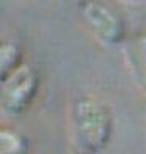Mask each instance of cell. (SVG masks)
<instances>
[{
    "mask_svg": "<svg viewBox=\"0 0 146 154\" xmlns=\"http://www.w3.org/2000/svg\"><path fill=\"white\" fill-rule=\"evenodd\" d=\"M27 138L14 128L0 130V154H23L27 151Z\"/></svg>",
    "mask_w": 146,
    "mask_h": 154,
    "instance_id": "cell-6",
    "label": "cell"
},
{
    "mask_svg": "<svg viewBox=\"0 0 146 154\" xmlns=\"http://www.w3.org/2000/svg\"><path fill=\"white\" fill-rule=\"evenodd\" d=\"M124 3H130V5H140V3H146V0H120Z\"/></svg>",
    "mask_w": 146,
    "mask_h": 154,
    "instance_id": "cell-7",
    "label": "cell"
},
{
    "mask_svg": "<svg viewBox=\"0 0 146 154\" xmlns=\"http://www.w3.org/2000/svg\"><path fill=\"white\" fill-rule=\"evenodd\" d=\"M71 133L77 151H104L114 133L113 111L96 95H79L71 104Z\"/></svg>",
    "mask_w": 146,
    "mask_h": 154,
    "instance_id": "cell-1",
    "label": "cell"
},
{
    "mask_svg": "<svg viewBox=\"0 0 146 154\" xmlns=\"http://www.w3.org/2000/svg\"><path fill=\"white\" fill-rule=\"evenodd\" d=\"M125 64L138 88L146 95V29L133 32L124 43Z\"/></svg>",
    "mask_w": 146,
    "mask_h": 154,
    "instance_id": "cell-4",
    "label": "cell"
},
{
    "mask_svg": "<svg viewBox=\"0 0 146 154\" xmlns=\"http://www.w3.org/2000/svg\"><path fill=\"white\" fill-rule=\"evenodd\" d=\"M77 10L87 31L100 45L113 48L127 42V23L122 13L106 0H80Z\"/></svg>",
    "mask_w": 146,
    "mask_h": 154,
    "instance_id": "cell-2",
    "label": "cell"
},
{
    "mask_svg": "<svg viewBox=\"0 0 146 154\" xmlns=\"http://www.w3.org/2000/svg\"><path fill=\"white\" fill-rule=\"evenodd\" d=\"M0 109L8 117H21L39 96L40 77L32 66L24 64L0 80Z\"/></svg>",
    "mask_w": 146,
    "mask_h": 154,
    "instance_id": "cell-3",
    "label": "cell"
},
{
    "mask_svg": "<svg viewBox=\"0 0 146 154\" xmlns=\"http://www.w3.org/2000/svg\"><path fill=\"white\" fill-rule=\"evenodd\" d=\"M24 64V50L16 40H3L0 43V80Z\"/></svg>",
    "mask_w": 146,
    "mask_h": 154,
    "instance_id": "cell-5",
    "label": "cell"
}]
</instances>
